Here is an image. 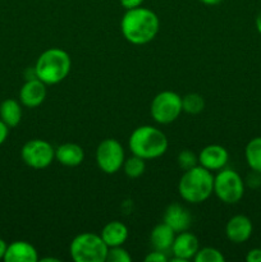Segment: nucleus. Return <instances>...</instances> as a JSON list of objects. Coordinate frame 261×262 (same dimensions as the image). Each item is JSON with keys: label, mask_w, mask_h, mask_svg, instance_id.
Returning a JSON list of instances; mask_svg holds the SVG:
<instances>
[{"label": "nucleus", "mask_w": 261, "mask_h": 262, "mask_svg": "<svg viewBox=\"0 0 261 262\" xmlns=\"http://www.w3.org/2000/svg\"><path fill=\"white\" fill-rule=\"evenodd\" d=\"M125 156L123 146L114 138H106L96 148V163L100 170L106 174H115L123 168Z\"/></svg>", "instance_id": "8"}, {"label": "nucleus", "mask_w": 261, "mask_h": 262, "mask_svg": "<svg viewBox=\"0 0 261 262\" xmlns=\"http://www.w3.org/2000/svg\"><path fill=\"white\" fill-rule=\"evenodd\" d=\"M72 60L66 50L51 48L38 56L35 66L36 77L45 84H56L68 77Z\"/></svg>", "instance_id": "4"}, {"label": "nucleus", "mask_w": 261, "mask_h": 262, "mask_svg": "<svg viewBox=\"0 0 261 262\" xmlns=\"http://www.w3.org/2000/svg\"><path fill=\"white\" fill-rule=\"evenodd\" d=\"M20 156L26 165L32 169H45L55 159V148L45 140H31L23 145Z\"/></svg>", "instance_id": "9"}, {"label": "nucleus", "mask_w": 261, "mask_h": 262, "mask_svg": "<svg viewBox=\"0 0 261 262\" xmlns=\"http://www.w3.org/2000/svg\"><path fill=\"white\" fill-rule=\"evenodd\" d=\"M7 247L8 245L5 243V241L0 238V260H4L5 252H7Z\"/></svg>", "instance_id": "31"}, {"label": "nucleus", "mask_w": 261, "mask_h": 262, "mask_svg": "<svg viewBox=\"0 0 261 262\" xmlns=\"http://www.w3.org/2000/svg\"><path fill=\"white\" fill-rule=\"evenodd\" d=\"M256 28H257L258 32L261 33V12L258 13V15L256 17Z\"/></svg>", "instance_id": "33"}, {"label": "nucleus", "mask_w": 261, "mask_h": 262, "mask_svg": "<svg viewBox=\"0 0 261 262\" xmlns=\"http://www.w3.org/2000/svg\"><path fill=\"white\" fill-rule=\"evenodd\" d=\"M46 94H48L46 84L41 79H27L19 91V100L25 106L37 107L45 101Z\"/></svg>", "instance_id": "12"}, {"label": "nucleus", "mask_w": 261, "mask_h": 262, "mask_svg": "<svg viewBox=\"0 0 261 262\" xmlns=\"http://www.w3.org/2000/svg\"><path fill=\"white\" fill-rule=\"evenodd\" d=\"M193 260L196 262H224L225 257L216 248L204 247L197 251Z\"/></svg>", "instance_id": "23"}, {"label": "nucleus", "mask_w": 261, "mask_h": 262, "mask_svg": "<svg viewBox=\"0 0 261 262\" xmlns=\"http://www.w3.org/2000/svg\"><path fill=\"white\" fill-rule=\"evenodd\" d=\"M200 2L204 3V4H206V5H217V4H220L223 0H200Z\"/></svg>", "instance_id": "32"}, {"label": "nucleus", "mask_w": 261, "mask_h": 262, "mask_svg": "<svg viewBox=\"0 0 261 262\" xmlns=\"http://www.w3.org/2000/svg\"><path fill=\"white\" fill-rule=\"evenodd\" d=\"M101 238L107 247H118L123 246L128 238V228L123 223L114 220L102 228Z\"/></svg>", "instance_id": "18"}, {"label": "nucleus", "mask_w": 261, "mask_h": 262, "mask_svg": "<svg viewBox=\"0 0 261 262\" xmlns=\"http://www.w3.org/2000/svg\"><path fill=\"white\" fill-rule=\"evenodd\" d=\"M107 262H130L132 257H130L129 253L127 252V250L122 247V246H118V247H110L107 250L106 253V260Z\"/></svg>", "instance_id": "25"}, {"label": "nucleus", "mask_w": 261, "mask_h": 262, "mask_svg": "<svg viewBox=\"0 0 261 262\" xmlns=\"http://www.w3.org/2000/svg\"><path fill=\"white\" fill-rule=\"evenodd\" d=\"M130 151L133 155L145 160L158 159L168 150V138L160 129L151 125H141L136 128L129 137Z\"/></svg>", "instance_id": "3"}, {"label": "nucleus", "mask_w": 261, "mask_h": 262, "mask_svg": "<svg viewBox=\"0 0 261 262\" xmlns=\"http://www.w3.org/2000/svg\"><path fill=\"white\" fill-rule=\"evenodd\" d=\"M55 159L64 166H78L84 159L83 148L77 143H63L55 148Z\"/></svg>", "instance_id": "17"}, {"label": "nucleus", "mask_w": 261, "mask_h": 262, "mask_svg": "<svg viewBox=\"0 0 261 262\" xmlns=\"http://www.w3.org/2000/svg\"><path fill=\"white\" fill-rule=\"evenodd\" d=\"M214 192L224 204H237L245 194V182L237 171L223 168L214 177Z\"/></svg>", "instance_id": "6"}, {"label": "nucleus", "mask_w": 261, "mask_h": 262, "mask_svg": "<svg viewBox=\"0 0 261 262\" xmlns=\"http://www.w3.org/2000/svg\"><path fill=\"white\" fill-rule=\"evenodd\" d=\"M143 0H120V4L124 9H135V8L141 7Z\"/></svg>", "instance_id": "29"}, {"label": "nucleus", "mask_w": 261, "mask_h": 262, "mask_svg": "<svg viewBox=\"0 0 261 262\" xmlns=\"http://www.w3.org/2000/svg\"><path fill=\"white\" fill-rule=\"evenodd\" d=\"M182 112V97L177 92L163 91L151 102V117L159 124H170L178 119Z\"/></svg>", "instance_id": "7"}, {"label": "nucleus", "mask_w": 261, "mask_h": 262, "mask_svg": "<svg viewBox=\"0 0 261 262\" xmlns=\"http://www.w3.org/2000/svg\"><path fill=\"white\" fill-rule=\"evenodd\" d=\"M49 261H53V262H59L58 258H53V257H45V258H41V262H49Z\"/></svg>", "instance_id": "34"}, {"label": "nucleus", "mask_w": 261, "mask_h": 262, "mask_svg": "<svg viewBox=\"0 0 261 262\" xmlns=\"http://www.w3.org/2000/svg\"><path fill=\"white\" fill-rule=\"evenodd\" d=\"M160 20L155 12L147 8L138 7L128 9L120 20V30L128 42L133 45H145L158 35Z\"/></svg>", "instance_id": "1"}, {"label": "nucleus", "mask_w": 261, "mask_h": 262, "mask_svg": "<svg viewBox=\"0 0 261 262\" xmlns=\"http://www.w3.org/2000/svg\"><path fill=\"white\" fill-rule=\"evenodd\" d=\"M146 262H166L168 258H166L165 253L160 252V251H155L154 252H150L147 256L145 257Z\"/></svg>", "instance_id": "26"}, {"label": "nucleus", "mask_w": 261, "mask_h": 262, "mask_svg": "<svg viewBox=\"0 0 261 262\" xmlns=\"http://www.w3.org/2000/svg\"><path fill=\"white\" fill-rule=\"evenodd\" d=\"M178 165L182 170H189V169L194 168L199 165V156L194 155L192 151L183 150L178 154Z\"/></svg>", "instance_id": "24"}, {"label": "nucleus", "mask_w": 261, "mask_h": 262, "mask_svg": "<svg viewBox=\"0 0 261 262\" xmlns=\"http://www.w3.org/2000/svg\"><path fill=\"white\" fill-rule=\"evenodd\" d=\"M0 119L9 128L17 127L22 119V107L14 99H7L0 104Z\"/></svg>", "instance_id": "19"}, {"label": "nucleus", "mask_w": 261, "mask_h": 262, "mask_svg": "<svg viewBox=\"0 0 261 262\" xmlns=\"http://www.w3.org/2000/svg\"><path fill=\"white\" fill-rule=\"evenodd\" d=\"M145 159L136 155H133L132 158L125 159L124 164H123V170H124L125 176L128 178H138V177H141L145 173Z\"/></svg>", "instance_id": "21"}, {"label": "nucleus", "mask_w": 261, "mask_h": 262, "mask_svg": "<svg viewBox=\"0 0 261 262\" xmlns=\"http://www.w3.org/2000/svg\"><path fill=\"white\" fill-rule=\"evenodd\" d=\"M174 239H176V232L164 222L156 225L150 235V242L154 250L164 253L171 250Z\"/></svg>", "instance_id": "16"}, {"label": "nucleus", "mask_w": 261, "mask_h": 262, "mask_svg": "<svg viewBox=\"0 0 261 262\" xmlns=\"http://www.w3.org/2000/svg\"><path fill=\"white\" fill-rule=\"evenodd\" d=\"M200 250L199 247V239L196 235H193L189 232H181L178 235H176L173 246H171V253H173V262H187L192 260L197 251Z\"/></svg>", "instance_id": "10"}, {"label": "nucleus", "mask_w": 261, "mask_h": 262, "mask_svg": "<svg viewBox=\"0 0 261 262\" xmlns=\"http://www.w3.org/2000/svg\"><path fill=\"white\" fill-rule=\"evenodd\" d=\"M5 262H36L38 261V253L31 243L25 241H17L8 245L4 256Z\"/></svg>", "instance_id": "15"}, {"label": "nucleus", "mask_w": 261, "mask_h": 262, "mask_svg": "<svg viewBox=\"0 0 261 262\" xmlns=\"http://www.w3.org/2000/svg\"><path fill=\"white\" fill-rule=\"evenodd\" d=\"M178 192L184 201L189 204H201L214 192V176L201 165L186 170L179 179Z\"/></svg>", "instance_id": "2"}, {"label": "nucleus", "mask_w": 261, "mask_h": 262, "mask_svg": "<svg viewBox=\"0 0 261 262\" xmlns=\"http://www.w3.org/2000/svg\"><path fill=\"white\" fill-rule=\"evenodd\" d=\"M246 161L251 170L261 174V137H255L247 143L245 150Z\"/></svg>", "instance_id": "20"}, {"label": "nucleus", "mask_w": 261, "mask_h": 262, "mask_svg": "<svg viewBox=\"0 0 261 262\" xmlns=\"http://www.w3.org/2000/svg\"><path fill=\"white\" fill-rule=\"evenodd\" d=\"M163 220L176 233L186 232L192 224V216L189 211L179 204L169 205L164 212Z\"/></svg>", "instance_id": "14"}, {"label": "nucleus", "mask_w": 261, "mask_h": 262, "mask_svg": "<svg viewBox=\"0 0 261 262\" xmlns=\"http://www.w3.org/2000/svg\"><path fill=\"white\" fill-rule=\"evenodd\" d=\"M229 154L227 148L220 145H209L201 150L199 155V165L204 166L210 171H219L225 168Z\"/></svg>", "instance_id": "11"}, {"label": "nucleus", "mask_w": 261, "mask_h": 262, "mask_svg": "<svg viewBox=\"0 0 261 262\" xmlns=\"http://www.w3.org/2000/svg\"><path fill=\"white\" fill-rule=\"evenodd\" d=\"M205 100L199 94H188L182 97V109L187 114L196 115L204 110Z\"/></svg>", "instance_id": "22"}, {"label": "nucleus", "mask_w": 261, "mask_h": 262, "mask_svg": "<svg viewBox=\"0 0 261 262\" xmlns=\"http://www.w3.org/2000/svg\"><path fill=\"white\" fill-rule=\"evenodd\" d=\"M8 135H9V127L0 119V145L5 142V140L8 138Z\"/></svg>", "instance_id": "30"}, {"label": "nucleus", "mask_w": 261, "mask_h": 262, "mask_svg": "<svg viewBox=\"0 0 261 262\" xmlns=\"http://www.w3.org/2000/svg\"><path fill=\"white\" fill-rule=\"evenodd\" d=\"M247 183L248 186L252 187V188H257L261 184V174L252 170V173L247 177Z\"/></svg>", "instance_id": "27"}, {"label": "nucleus", "mask_w": 261, "mask_h": 262, "mask_svg": "<svg viewBox=\"0 0 261 262\" xmlns=\"http://www.w3.org/2000/svg\"><path fill=\"white\" fill-rule=\"evenodd\" d=\"M247 262H261V247L260 248H253L246 256Z\"/></svg>", "instance_id": "28"}, {"label": "nucleus", "mask_w": 261, "mask_h": 262, "mask_svg": "<svg viewBox=\"0 0 261 262\" xmlns=\"http://www.w3.org/2000/svg\"><path fill=\"white\" fill-rule=\"evenodd\" d=\"M252 223L245 215H235V216L230 217L229 222L227 223L225 227V234H227L228 239L233 243L246 242L250 239L251 234H252Z\"/></svg>", "instance_id": "13"}, {"label": "nucleus", "mask_w": 261, "mask_h": 262, "mask_svg": "<svg viewBox=\"0 0 261 262\" xmlns=\"http://www.w3.org/2000/svg\"><path fill=\"white\" fill-rule=\"evenodd\" d=\"M107 250L101 235L95 233L78 234L69 246V252L76 262H105Z\"/></svg>", "instance_id": "5"}]
</instances>
